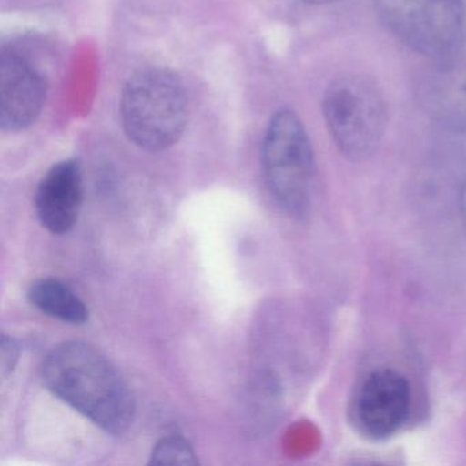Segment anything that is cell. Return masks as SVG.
Instances as JSON below:
<instances>
[{"label": "cell", "mask_w": 466, "mask_h": 466, "mask_svg": "<svg viewBox=\"0 0 466 466\" xmlns=\"http://www.w3.org/2000/svg\"><path fill=\"white\" fill-rule=\"evenodd\" d=\"M43 384L62 402L111 435H124L136 419L129 387L110 360L86 342L62 343L42 365Z\"/></svg>", "instance_id": "obj_1"}, {"label": "cell", "mask_w": 466, "mask_h": 466, "mask_svg": "<svg viewBox=\"0 0 466 466\" xmlns=\"http://www.w3.org/2000/svg\"><path fill=\"white\" fill-rule=\"evenodd\" d=\"M119 111L129 140L144 151L160 152L184 135L189 106L184 84L174 73L149 67L127 80Z\"/></svg>", "instance_id": "obj_2"}, {"label": "cell", "mask_w": 466, "mask_h": 466, "mask_svg": "<svg viewBox=\"0 0 466 466\" xmlns=\"http://www.w3.org/2000/svg\"><path fill=\"white\" fill-rule=\"evenodd\" d=\"M264 179L283 212L301 219L312 200L315 159L304 125L290 110L272 116L261 151Z\"/></svg>", "instance_id": "obj_3"}, {"label": "cell", "mask_w": 466, "mask_h": 466, "mask_svg": "<svg viewBox=\"0 0 466 466\" xmlns=\"http://www.w3.org/2000/svg\"><path fill=\"white\" fill-rule=\"evenodd\" d=\"M329 135L343 157L354 162L378 149L387 124L386 102L378 84L364 75L335 78L323 99Z\"/></svg>", "instance_id": "obj_4"}, {"label": "cell", "mask_w": 466, "mask_h": 466, "mask_svg": "<svg viewBox=\"0 0 466 466\" xmlns=\"http://www.w3.org/2000/svg\"><path fill=\"white\" fill-rule=\"evenodd\" d=\"M376 12L398 40L438 62L462 50L463 0H373Z\"/></svg>", "instance_id": "obj_5"}, {"label": "cell", "mask_w": 466, "mask_h": 466, "mask_svg": "<svg viewBox=\"0 0 466 466\" xmlns=\"http://www.w3.org/2000/svg\"><path fill=\"white\" fill-rule=\"evenodd\" d=\"M410 405V384L402 373L373 370L357 389L351 402V420L364 438L384 441L405 424Z\"/></svg>", "instance_id": "obj_6"}, {"label": "cell", "mask_w": 466, "mask_h": 466, "mask_svg": "<svg viewBox=\"0 0 466 466\" xmlns=\"http://www.w3.org/2000/svg\"><path fill=\"white\" fill-rule=\"evenodd\" d=\"M46 86L42 75L15 51L0 58V125L6 132L31 127L42 113Z\"/></svg>", "instance_id": "obj_7"}, {"label": "cell", "mask_w": 466, "mask_h": 466, "mask_svg": "<svg viewBox=\"0 0 466 466\" xmlns=\"http://www.w3.org/2000/svg\"><path fill=\"white\" fill-rule=\"evenodd\" d=\"M84 201V179L81 166L75 160L56 163L43 177L35 198L40 223L56 236H64L75 228Z\"/></svg>", "instance_id": "obj_8"}, {"label": "cell", "mask_w": 466, "mask_h": 466, "mask_svg": "<svg viewBox=\"0 0 466 466\" xmlns=\"http://www.w3.org/2000/svg\"><path fill=\"white\" fill-rule=\"evenodd\" d=\"M425 113L441 127L466 135V54L436 62L420 88Z\"/></svg>", "instance_id": "obj_9"}, {"label": "cell", "mask_w": 466, "mask_h": 466, "mask_svg": "<svg viewBox=\"0 0 466 466\" xmlns=\"http://www.w3.org/2000/svg\"><path fill=\"white\" fill-rule=\"evenodd\" d=\"M28 299L40 312L64 323H86L89 309L77 293L67 283L56 278H42L32 283Z\"/></svg>", "instance_id": "obj_10"}, {"label": "cell", "mask_w": 466, "mask_h": 466, "mask_svg": "<svg viewBox=\"0 0 466 466\" xmlns=\"http://www.w3.org/2000/svg\"><path fill=\"white\" fill-rule=\"evenodd\" d=\"M152 465H198L195 449L187 439L167 436L155 444L151 452Z\"/></svg>", "instance_id": "obj_11"}, {"label": "cell", "mask_w": 466, "mask_h": 466, "mask_svg": "<svg viewBox=\"0 0 466 466\" xmlns=\"http://www.w3.org/2000/svg\"><path fill=\"white\" fill-rule=\"evenodd\" d=\"M18 360H20V346L13 338L4 335L2 346H0V370L4 378H7L15 370Z\"/></svg>", "instance_id": "obj_12"}, {"label": "cell", "mask_w": 466, "mask_h": 466, "mask_svg": "<svg viewBox=\"0 0 466 466\" xmlns=\"http://www.w3.org/2000/svg\"><path fill=\"white\" fill-rule=\"evenodd\" d=\"M461 217H462L463 226L466 228V181L463 184L462 192H461Z\"/></svg>", "instance_id": "obj_13"}, {"label": "cell", "mask_w": 466, "mask_h": 466, "mask_svg": "<svg viewBox=\"0 0 466 466\" xmlns=\"http://www.w3.org/2000/svg\"><path fill=\"white\" fill-rule=\"evenodd\" d=\"M310 4H329V2H334V0H307Z\"/></svg>", "instance_id": "obj_14"}]
</instances>
